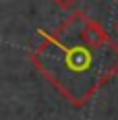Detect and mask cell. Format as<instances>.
<instances>
[{"label": "cell", "mask_w": 118, "mask_h": 120, "mask_svg": "<svg viewBox=\"0 0 118 120\" xmlns=\"http://www.w3.org/2000/svg\"><path fill=\"white\" fill-rule=\"evenodd\" d=\"M58 8H72L75 4H77V0H52Z\"/></svg>", "instance_id": "7a4b0ae2"}, {"label": "cell", "mask_w": 118, "mask_h": 120, "mask_svg": "<svg viewBox=\"0 0 118 120\" xmlns=\"http://www.w3.org/2000/svg\"><path fill=\"white\" fill-rule=\"evenodd\" d=\"M87 19L75 11L52 33L39 29L42 41L29 54L39 75L75 108H83L118 75V44L93 46L85 37Z\"/></svg>", "instance_id": "6da1fadb"}, {"label": "cell", "mask_w": 118, "mask_h": 120, "mask_svg": "<svg viewBox=\"0 0 118 120\" xmlns=\"http://www.w3.org/2000/svg\"><path fill=\"white\" fill-rule=\"evenodd\" d=\"M116 31H118V23H116Z\"/></svg>", "instance_id": "3957f363"}]
</instances>
